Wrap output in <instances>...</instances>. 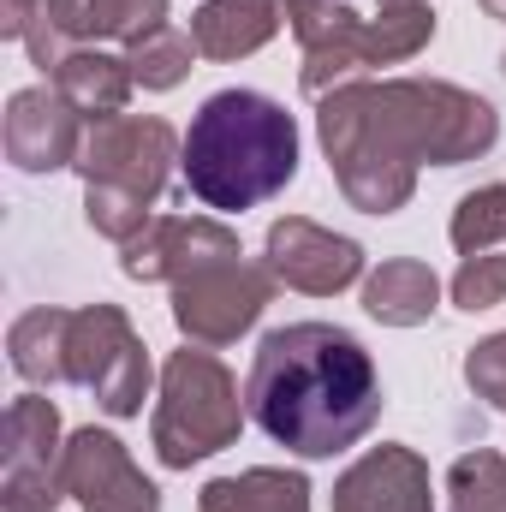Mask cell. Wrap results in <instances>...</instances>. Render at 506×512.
<instances>
[{
    "instance_id": "6da1fadb",
    "label": "cell",
    "mask_w": 506,
    "mask_h": 512,
    "mask_svg": "<svg viewBox=\"0 0 506 512\" xmlns=\"http://www.w3.org/2000/svg\"><path fill=\"white\" fill-rule=\"evenodd\" d=\"M316 120L346 197L370 215H393L411 197L417 161L453 167L501 137L495 108L453 84H340Z\"/></svg>"
},
{
    "instance_id": "7a4b0ae2",
    "label": "cell",
    "mask_w": 506,
    "mask_h": 512,
    "mask_svg": "<svg viewBox=\"0 0 506 512\" xmlns=\"http://www.w3.org/2000/svg\"><path fill=\"white\" fill-rule=\"evenodd\" d=\"M245 411L274 447L298 459H334L376 429L381 376L346 328L292 322L256 346L245 376Z\"/></svg>"
},
{
    "instance_id": "3957f363",
    "label": "cell",
    "mask_w": 506,
    "mask_h": 512,
    "mask_svg": "<svg viewBox=\"0 0 506 512\" xmlns=\"http://www.w3.org/2000/svg\"><path fill=\"white\" fill-rule=\"evenodd\" d=\"M185 185L203 209L239 215L268 203L298 173V126L280 102L256 90H221L197 108L185 131Z\"/></svg>"
},
{
    "instance_id": "277c9868",
    "label": "cell",
    "mask_w": 506,
    "mask_h": 512,
    "mask_svg": "<svg viewBox=\"0 0 506 512\" xmlns=\"http://www.w3.org/2000/svg\"><path fill=\"white\" fill-rule=\"evenodd\" d=\"M239 435V387L209 352H173L161 370L155 453L161 465H197Z\"/></svg>"
},
{
    "instance_id": "5b68a950",
    "label": "cell",
    "mask_w": 506,
    "mask_h": 512,
    "mask_svg": "<svg viewBox=\"0 0 506 512\" xmlns=\"http://www.w3.org/2000/svg\"><path fill=\"white\" fill-rule=\"evenodd\" d=\"M66 370H72V382L96 387V399H102L108 417H137V411H143L149 358H143V340L131 334V322L114 304L72 310V328H66Z\"/></svg>"
},
{
    "instance_id": "8992f818",
    "label": "cell",
    "mask_w": 506,
    "mask_h": 512,
    "mask_svg": "<svg viewBox=\"0 0 506 512\" xmlns=\"http://www.w3.org/2000/svg\"><path fill=\"white\" fill-rule=\"evenodd\" d=\"M167 161H173V131L161 120H137V114L90 120L84 149H78V173L90 185L126 191L137 203H155V191L167 179Z\"/></svg>"
},
{
    "instance_id": "52a82bcc",
    "label": "cell",
    "mask_w": 506,
    "mask_h": 512,
    "mask_svg": "<svg viewBox=\"0 0 506 512\" xmlns=\"http://www.w3.org/2000/svg\"><path fill=\"white\" fill-rule=\"evenodd\" d=\"M268 298H274V274H262L251 262H221L173 286V322L197 346H227L262 316Z\"/></svg>"
},
{
    "instance_id": "ba28073f",
    "label": "cell",
    "mask_w": 506,
    "mask_h": 512,
    "mask_svg": "<svg viewBox=\"0 0 506 512\" xmlns=\"http://www.w3.org/2000/svg\"><path fill=\"white\" fill-rule=\"evenodd\" d=\"M60 411L54 399H36L24 393L12 411H6V489L0 501L6 512H54L60 501Z\"/></svg>"
},
{
    "instance_id": "9c48e42d",
    "label": "cell",
    "mask_w": 506,
    "mask_h": 512,
    "mask_svg": "<svg viewBox=\"0 0 506 512\" xmlns=\"http://www.w3.org/2000/svg\"><path fill=\"white\" fill-rule=\"evenodd\" d=\"M60 483L78 495L84 512H161L155 483L126 459V447L108 429H78L72 447L60 453Z\"/></svg>"
},
{
    "instance_id": "30bf717a",
    "label": "cell",
    "mask_w": 506,
    "mask_h": 512,
    "mask_svg": "<svg viewBox=\"0 0 506 512\" xmlns=\"http://www.w3.org/2000/svg\"><path fill=\"white\" fill-rule=\"evenodd\" d=\"M221 262H239V239L215 221H191V215H167V221H149L137 239L126 245L120 268L131 280H191L203 268H221Z\"/></svg>"
},
{
    "instance_id": "8fae6325",
    "label": "cell",
    "mask_w": 506,
    "mask_h": 512,
    "mask_svg": "<svg viewBox=\"0 0 506 512\" xmlns=\"http://www.w3.org/2000/svg\"><path fill=\"white\" fill-rule=\"evenodd\" d=\"M268 274L298 292H340L364 274V251L316 221H274L268 227Z\"/></svg>"
},
{
    "instance_id": "7c38bea8",
    "label": "cell",
    "mask_w": 506,
    "mask_h": 512,
    "mask_svg": "<svg viewBox=\"0 0 506 512\" xmlns=\"http://www.w3.org/2000/svg\"><path fill=\"white\" fill-rule=\"evenodd\" d=\"M84 131L78 108L60 90H18L6 102V155L24 173H48V167H78Z\"/></svg>"
},
{
    "instance_id": "4fadbf2b",
    "label": "cell",
    "mask_w": 506,
    "mask_h": 512,
    "mask_svg": "<svg viewBox=\"0 0 506 512\" xmlns=\"http://www.w3.org/2000/svg\"><path fill=\"white\" fill-rule=\"evenodd\" d=\"M286 18L304 42V90L310 96H328L334 78L370 66V54H364L370 24H358L340 0H286Z\"/></svg>"
},
{
    "instance_id": "5bb4252c",
    "label": "cell",
    "mask_w": 506,
    "mask_h": 512,
    "mask_svg": "<svg viewBox=\"0 0 506 512\" xmlns=\"http://www.w3.org/2000/svg\"><path fill=\"white\" fill-rule=\"evenodd\" d=\"M334 512H429V471L411 447H376L364 453L340 489Z\"/></svg>"
},
{
    "instance_id": "9a60e30c",
    "label": "cell",
    "mask_w": 506,
    "mask_h": 512,
    "mask_svg": "<svg viewBox=\"0 0 506 512\" xmlns=\"http://www.w3.org/2000/svg\"><path fill=\"white\" fill-rule=\"evenodd\" d=\"M280 24V0H209L191 18V42L209 60H239L256 54Z\"/></svg>"
},
{
    "instance_id": "2e32d148",
    "label": "cell",
    "mask_w": 506,
    "mask_h": 512,
    "mask_svg": "<svg viewBox=\"0 0 506 512\" xmlns=\"http://www.w3.org/2000/svg\"><path fill=\"white\" fill-rule=\"evenodd\" d=\"M435 298H441L435 268H429V262H411V256L381 262L376 274H370V286H364V310H370L376 322H387V328H417V322H429V316H435Z\"/></svg>"
},
{
    "instance_id": "e0dca14e",
    "label": "cell",
    "mask_w": 506,
    "mask_h": 512,
    "mask_svg": "<svg viewBox=\"0 0 506 512\" xmlns=\"http://www.w3.org/2000/svg\"><path fill=\"white\" fill-rule=\"evenodd\" d=\"M54 90L78 108V114H90V120H108V114H120L131 96V66L126 60H114V54H90V48H72L54 72Z\"/></svg>"
},
{
    "instance_id": "ac0fdd59",
    "label": "cell",
    "mask_w": 506,
    "mask_h": 512,
    "mask_svg": "<svg viewBox=\"0 0 506 512\" xmlns=\"http://www.w3.org/2000/svg\"><path fill=\"white\" fill-rule=\"evenodd\" d=\"M66 328H72V310H30L12 322V370L36 387L72 382L66 370Z\"/></svg>"
},
{
    "instance_id": "d6986e66",
    "label": "cell",
    "mask_w": 506,
    "mask_h": 512,
    "mask_svg": "<svg viewBox=\"0 0 506 512\" xmlns=\"http://www.w3.org/2000/svg\"><path fill=\"white\" fill-rule=\"evenodd\" d=\"M203 512H310V483L292 471H245L203 489Z\"/></svg>"
},
{
    "instance_id": "ffe728a7",
    "label": "cell",
    "mask_w": 506,
    "mask_h": 512,
    "mask_svg": "<svg viewBox=\"0 0 506 512\" xmlns=\"http://www.w3.org/2000/svg\"><path fill=\"white\" fill-rule=\"evenodd\" d=\"M191 54H197L191 30H173V24H161V30H149L143 42H131L126 66H131V78H137L143 90H173V84L191 72Z\"/></svg>"
},
{
    "instance_id": "44dd1931",
    "label": "cell",
    "mask_w": 506,
    "mask_h": 512,
    "mask_svg": "<svg viewBox=\"0 0 506 512\" xmlns=\"http://www.w3.org/2000/svg\"><path fill=\"white\" fill-rule=\"evenodd\" d=\"M429 36H435L429 6H381V24L364 30V54H370V66H393V60H411Z\"/></svg>"
},
{
    "instance_id": "7402d4cb",
    "label": "cell",
    "mask_w": 506,
    "mask_h": 512,
    "mask_svg": "<svg viewBox=\"0 0 506 512\" xmlns=\"http://www.w3.org/2000/svg\"><path fill=\"white\" fill-rule=\"evenodd\" d=\"M453 512H506V459L501 453H465L447 471Z\"/></svg>"
},
{
    "instance_id": "603a6c76",
    "label": "cell",
    "mask_w": 506,
    "mask_h": 512,
    "mask_svg": "<svg viewBox=\"0 0 506 512\" xmlns=\"http://www.w3.org/2000/svg\"><path fill=\"white\" fill-rule=\"evenodd\" d=\"M501 239H506V185H483V191H471L459 203L453 245L465 256H477V251H489V245H501Z\"/></svg>"
},
{
    "instance_id": "cb8c5ba5",
    "label": "cell",
    "mask_w": 506,
    "mask_h": 512,
    "mask_svg": "<svg viewBox=\"0 0 506 512\" xmlns=\"http://www.w3.org/2000/svg\"><path fill=\"white\" fill-rule=\"evenodd\" d=\"M506 298V256L495 251H477L459 262V274H453V304L459 310H495Z\"/></svg>"
},
{
    "instance_id": "d4e9b609",
    "label": "cell",
    "mask_w": 506,
    "mask_h": 512,
    "mask_svg": "<svg viewBox=\"0 0 506 512\" xmlns=\"http://www.w3.org/2000/svg\"><path fill=\"white\" fill-rule=\"evenodd\" d=\"M465 382L477 387L489 405H501V411H506V334L483 340V346L465 358Z\"/></svg>"
},
{
    "instance_id": "484cf974",
    "label": "cell",
    "mask_w": 506,
    "mask_h": 512,
    "mask_svg": "<svg viewBox=\"0 0 506 512\" xmlns=\"http://www.w3.org/2000/svg\"><path fill=\"white\" fill-rule=\"evenodd\" d=\"M483 6H489V12H495V18H506V0H483Z\"/></svg>"
},
{
    "instance_id": "4316f807",
    "label": "cell",
    "mask_w": 506,
    "mask_h": 512,
    "mask_svg": "<svg viewBox=\"0 0 506 512\" xmlns=\"http://www.w3.org/2000/svg\"><path fill=\"white\" fill-rule=\"evenodd\" d=\"M381 6H429V0H381Z\"/></svg>"
},
{
    "instance_id": "83f0119b",
    "label": "cell",
    "mask_w": 506,
    "mask_h": 512,
    "mask_svg": "<svg viewBox=\"0 0 506 512\" xmlns=\"http://www.w3.org/2000/svg\"><path fill=\"white\" fill-rule=\"evenodd\" d=\"M42 6H54V0H36V12H42Z\"/></svg>"
}]
</instances>
